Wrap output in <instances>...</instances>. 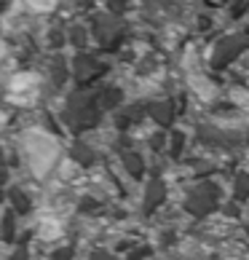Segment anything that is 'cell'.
<instances>
[{"label":"cell","instance_id":"cell-1","mask_svg":"<svg viewBox=\"0 0 249 260\" xmlns=\"http://www.w3.org/2000/svg\"><path fill=\"white\" fill-rule=\"evenodd\" d=\"M30 6L38 8V11H49V8L54 6V0H30Z\"/></svg>","mask_w":249,"mask_h":260}]
</instances>
